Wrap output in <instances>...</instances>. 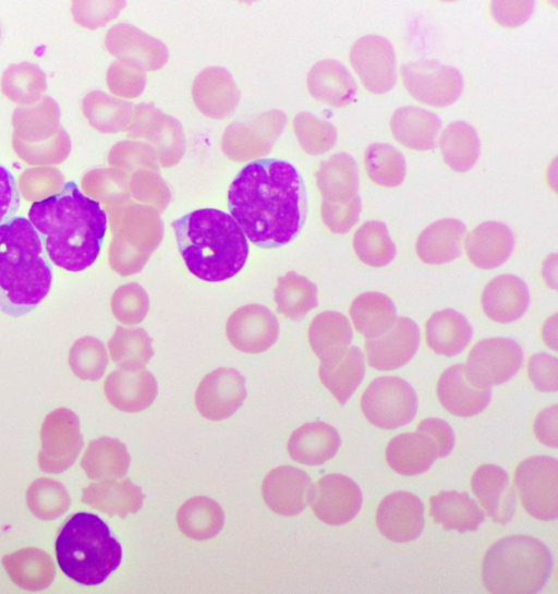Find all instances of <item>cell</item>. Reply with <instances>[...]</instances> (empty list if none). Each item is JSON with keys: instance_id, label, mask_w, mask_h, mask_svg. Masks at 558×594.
<instances>
[{"instance_id": "obj_27", "label": "cell", "mask_w": 558, "mask_h": 594, "mask_svg": "<svg viewBox=\"0 0 558 594\" xmlns=\"http://www.w3.org/2000/svg\"><path fill=\"white\" fill-rule=\"evenodd\" d=\"M307 338L320 364L329 365L336 363L347 352L353 331L349 319L343 314L325 311L312 319Z\"/></svg>"}, {"instance_id": "obj_48", "label": "cell", "mask_w": 558, "mask_h": 594, "mask_svg": "<svg viewBox=\"0 0 558 594\" xmlns=\"http://www.w3.org/2000/svg\"><path fill=\"white\" fill-rule=\"evenodd\" d=\"M527 375L534 387L543 392L558 389V361L545 352L535 353L529 359Z\"/></svg>"}, {"instance_id": "obj_42", "label": "cell", "mask_w": 558, "mask_h": 594, "mask_svg": "<svg viewBox=\"0 0 558 594\" xmlns=\"http://www.w3.org/2000/svg\"><path fill=\"white\" fill-rule=\"evenodd\" d=\"M352 245L360 260L372 267L388 265L397 253L387 226L377 220L360 226L353 235Z\"/></svg>"}, {"instance_id": "obj_1", "label": "cell", "mask_w": 558, "mask_h": 594, "mask_svg": "<svg viewBox=\"0 0 558 594\" xmlns=\"http://www.w3.org/2000/svg\"><path fill=\"white\" fill-rule=\"evenodd\" d=\"M228 206L246 239L260 247H279L291 242L304 225L305 184L290 162L257 159L231 182Z\"/></svg>"}, {"instance_id": "obj_33", "label": "cell", "mask_w": 558, "mask_h": 594, "mask_svg": "<svg viewBox=\"0 0 558 594\" xmlns=\"http://www.w3.org/2000/svg\"><path fill=\"white\" fill-rule=\"evenodd\" d=\"M429 516L445 530L460 533L477 530L485 517L473 498L458 490H444L432 496Z\"/></svg>"}, {"instance_id": "obj_49", "label": "cell", "mask_w": 558, "mask_h": 594, "mask_svg": "<svg viewBox=\"0 0 558 594\" xmlns=\"http://www.w3.org/2000/svg\"><path fill=\"white\" fill-rule=\"evenodd\" d=\"M134 197L141 202L165 209L170 201V192L161 179L156 174L140 172L132 182Z\"/></svg>"}, {"instance_id": "obj_54", "label": "cell", "mask_w": 558, "mask_h": 594, "mask_svg": "<svg viewBox=\"0 0 558 594\" xmlns=\"http://www.w3.org/2000/svg\"><path fill=\"white\" fill-rule=\"evenodd\" d=\"M416 428L426 432L436 441L438 458H444L451 452L454 446V435L446 421L436 417L425 419Z\"/></svg>"}, {"instance_id": "obj_5", "label": "cell", "mask_w": 558, "mask_h": 594, "mask_svg": "<svg viewBox=\"0 0 558 594\" xmlns=\"http://www.w3.org/2000/svg\"><path fill=\"white\" fill-rule=\"evenodd\" d=\"M57 560L65 575L83 585L102 583L121 563L122 548L97 516L78 512L61 529Z\"/></svg>"}, {"instance_id": "obj_7", "label": "cell", "mask_w": 558, "mask_h": 594, "mask_svg": "<svg viewBox=\"0 0 558 594\" xmlns=\"http://www.w3.org/2000/svg\"><path fill=\"white\" fill-rule=\"evenodd\" d=\"M361 409L366 420L384 429L409 424L417 411L413 387L397 376L374 379L361 397Z\"/></svg>"}, {"instance_id": "obj_50", "label": "cell", "mask_w": 558, "mask_h": 594, "mask_svg": "<svg viewBox=\"0 0 558 594\" xmlns=\"http://www.w3.org/2000/svg\"><path fill=\"white\" fill-rule=\"evenodd\" d=\"M533 7L534 3L531 1H493L490 14L499 25L515 27L530 17Z\"/></svg>"}, {"instance_id": "obj_34", "label": "cell", "mask_w": 558, "mask_h": 594, "mask_svg": "<svg viewBox=\"0 0 558 594\" xmlns=\"http://www.w3.org/2000/svg\"><path fill=\"white\" fill-rule=\"evenodd\" d=\"M472 334L468 319L452 308L435 312L425 323L426 343L439 355L459 354L470 342Z\"/></svg>"}, {"instance_id": "obj_38", "label": "cell", "mask_w": 558, "mask_h": 594, "mask_svg": "<svg viewBox=\"0 0 558 594\" xmlns=\"http://www.w3.org/2000/svg\"><path fill=\"white\" fill-rule=\"evenodd\" d=\"M225 514L220 505L205 496L184 501L177 512V524L187 537L204 541L215 537L222 529Z\"/></svg>"}, {"instance_id": "obj_52", "label": "cell", "mask_w": 558, "mask_h": 594, "mask_svg": "<svg viewBox=\"0 0 558 594\" xmlns=\"http://www.w3.org/2000/svg\"><path fill=\"white\" fill-rule=\"evenodd\" d=\"M20 207V195L12 172L0 165V226L14 217Z\"/></svg>"}, {"instance_id": "obj_53", "label": "cell", "mask_w": 558, "mask_h": 594, "mask_svg": "<svg viewBox=\"0 0 558 594\" xmlns=\"http://www.w3.org/2000/svg\"><path fill=\"white\" fill-rule=\"evenodd\" d=\"M536 439L550 448L558 446V408L557 404L543 409L533 424Z\"/></svg>"}, {"instance_id": "obj_56", "label": "cell", "mask_w": 558, "mask_h": 594, "mask_svg": "<svg viewBox=\"0 0 558 594\" xmlns=\"http://www.w3.org/2000/svg\"><path fill=\"white\" fill-rule=\"evenodd\" d=\"M543 277L546 283L556 290L557 288V255L554 253L549 255L543 263L542 268Z\"/></svg>"}, {"instance_id": "obj_43", "label": "cell", "mask_w": 558, "mask_h": 594, "mask_svg": "<svg viewBox=\"0 0 558 594\" xmlns=\"http://www.w3.org/2000/svg\"><path fill=\"white\" fill-rule=\"evenodd\" d=\"M364 167L369 179L381 186H398L405 178L407 166L402 154L386 143H374L366 147Z\"/></svg>"}, {"instance_id": "obj_22", "label": "cell", "mask_w": 558, "mask_h": 594, "mask_svg": "<svg viewBox=\"0 0 558 594\" xmlns=\"http://www.w3.org/2000/svg\"><path fill=\"white\" fill-rule=\"evenodd\" d=\"M157 391L155 376L144 367L117 369L105 383L109 402L128 413L147 409L154 402Z\"/></svg>"}, {"instance_id": "obj_51", "label": "cell", "mask_w": 558, "mask_h": 594, "mask_svg": "<svg viewBox=\"0 0 558 594\" xmlns=\"http://www.w3.org/2000/svg\"><path fill=\"white\" fill-rule=\"evenodd\" d=\"M107 365V355L99 343H94L86 351L80 353L74 360L76 373L86 379L99 378Z\"/></svg>"}, {"instance_id": "obj_36", "label": "cell", "mask_w": 558, "mask_h": 594, "mask_svg": "<svg viewBox=\"0 0 558 594\" xmlns=\"http://www.w3.org/2000/svg\"><path fill=\"white\" fill-rule=\"evenodd\" d=\"M131 458L123 443L100 437L92 440L81 460L85 474L96 481L121 478L130 466Z\"/></svg>"}, {"instance_id": "obj_55", "label": "cell", "mask_w": 558, "mask_h": 594, "mask_svg": "<svg viewBox=\"0 0 558 594\" xmlns=\"http://www.w3.org/2000/svg\"><path fill=\"white\" fill-rule=\"evenodd\" d=\"M557 313H554L542 326L543 340L554 351H557Z\"/></svg>"}, {"instance_id": "obj_17", "label": "cell", "mask_w": 558, "mask_h": 594, "mask_svg": "<svg viewBox=\"0 0 558 594\" xmlns=\"http://www.w3.org/2000/svg\"><path fill=\"white\" fill-rule=\"evenodd\" d=\"M376 524L381 535L391 542L414 541L424 530V505L410 492H393L378 505Z\"/></svg>"}, {"instance_id": "obj_21", "label": "cell", "mask_w": 558, "mask_h": 594, "mask_svg": "<svg viewBox=\"0 0 558 594\" xmlns=\"http://www.w3.org/2000/svg\"><path fill=\"white\" fill-rule=\"evenodd\" d=\"M316 184L323 198L320 208L348 206L361 199L357 166L347 153L336 154L322 162Z\"/></svg>"}, {"instance_id": "obj_3", "label": "cell", "mask_w": 558, "mask_h": 594, "mask_svg": "<svg viewBox=\"0 0 558 594\" xmlns=\"http://www.w3.org/2000/svg\"><path fill=\"white\" fill-rule=\"evenodd\" d=\"M172 228L182 258L195 277L220 282L243 268L250 251L247 239L228 213L197 209L174 220Z\"/></svg>"}, {"instance_id": "obj_24", "label": "cell", "mask_w": 558, "mask_h": 594, "mask_svg": "<svg viewBox=\"0 0 558 594\" xmlns=\"http://www.w3.org/2000/svg\"><path fill=\"white\" fill-rule=\"evenodd\" d=\"M530 303L525 282L511 274L492 279L483 289L481 304L485 315L494 322L507 324L520 318Z\"/></svg>"}, {"instance_id": "obj_11", "label": "cell", "mask_w": 558, "mask_h": 594, "mask_svg": "<svg viewBox=\"0 0 558 594\" xmlns=\"http://www.w3.org/2000/svg\"><path fill=\"white\" fill-rule=\"evenodd\" d=\"M39 468L47 473H61L76 460L83 447L77 417L66 410L52 412L41 427Z\"/></svg>"}, {"instance_id": "obj_4", "label": "cell", "mask_w": 558, "mask_h": 594, "mask_svg": "<svg viewBox=\"0 0 558 594\" xmlns=\"http://www.w3.org/2000/svg\"><path fill=\"white\" fill-rule=\"evenodd\" d=\"M52 266L28 219L0 226V311L19 317L36 308L52 283Z\"/></svg>"}, {"instance_id": "obj_37", "label": "cell", "mask_w": 558, "mask_h": 594, "mask_svg": "<svg viewBox=\"0 0 558 594\" xmlns=\"http://www.w3.org/2000/svg\"><path fill=\"white\" fill-rule=\"evenodd\" d=\"M350 317L354 328L367 339L387 332L397 319L392 300L380 292H364L357 295L350 306Z\"/></svg>"}, {"instance_id": "obj_31", "label": "cell", "mask_w": 558, "mask_h": 594, "mask_svg": "<svg viewBox=\"0 0 558 594\" xmlns=\"http://www.w3.org/2000/svg\"><path fill=\"white\" fill-rule=\"evenodd\" d=\"M307 87L311 95L329 106L350 105L356 95V83L350 71L337 60H323L308 73Z\"/></svg>"}, {"instance_id": "obj_18", "label": "cell", "mask_w": 558, "mask_h": 594, "mask_svg": "<svg viewBox=\"0 0 558 594\" xmlns=\"http://www.w3.org/2000/svg\"><path fill=\"white\" fill-rule=\"evenodd\" d=\"M420 329L409 317H397L384 335L364 343L369 366L378 371H392L405 365L416 353Z\"/></svg>"}, {"instance_id": "obj_12", "label": "cell", "mask_w": 558, "mask_h": 594, "mask_svg": "<svg viewBox=\"0 0 558 594\" xmlns=\"http://www.w3.org/2000/svg\"><path fill=\"white\" fill-rule=\"evenodd\" d=\"M350 62L363 86L372 94L389 92L397 82V60L390 41L378 35H366L354 41Z\"/></svg>"}, {"instance_id": "obj_28", "label": "cell", "mask_w": 558, "mask_h": 594, "mask_svg": "<svg viewBox=\"0 0 558 594\" xmlns=\"http://www.w3.org/2000/svg\"><path fill=\"white\" fill-rule=\"evenodd\" d=\"M341 444L335 427L325 422L305 423L288 440L290 457L305 465H320L337 453Z\"/></svg>"}, {"instance_id": "obj_20", "label": "cell", "mask_w": 558, "mask_h": 594, "mask_svg": "<svg viewBox=\"0 0 558 594\" xmlns=\"http://www.w3.org/2000/svg\"><path fill=\"white\" fill-rule=\"evenodd\" d=\"M440 404L452 415L470 417L481 413L489 403L492 389L480 387L468 375L465 364L445 369L436 385Z\"/></svg>"}, {"instance_id": "obj_35", "label": "cell", "mask_w": 558, "mask_h": 594, "mask_svg": "<svg viewBox=\"0 0 558 594\" xmlns=\"http://www.w3.org/2000/svg\"><path fill=\"white\" fill-rule=\"evenodd\" d=\"M2 566L14 583L27 591L48 587L56 575L50 556L35 547L22 548L5 555L2 558Z\"/></svg>"}, {"instance_id": "obj_46", "label": "cell", "mask_w": 558, "mask_h": 594, "mask_svg": "<svg viewBox=\"0 0 558 594\" xmlns=\"http://www.w3.org/2000/svg\"><path fill=\"white\" fill-rule=\"evenodd\" d=\"M295 130L300 144L310 154H323L329 150L337 141L335 126L313 114H300L295 119Z\"/></svg>"}, {"instance_id": "obj_23", "label": "cell", "mask_w": 558, "mask_h": 594, "mask_svg": "<svg viewBox=\"0 0 558 594\" xmlns=\"http://www.w3.org/2000/svg\"><path fill=\"white\" fill-rule=\"evenodd\" d=\"M471 488L493 521L506 524L514 513L515 496L507 472L496 464H482L473 473Z\"/></svg>"}, {"instance_id": "obj_14", "label": "cell", "mask_w": 558, "mask_h": 594, "mask_svg": "<svg viewBox=\"0 0 558 594\" xmlns=\"http://www.w3.org/2000/svg\"><path fill=\"white\" fill-rule=\"evenodd\" d=\"M162 222L151 207L135 205L128 215L122 258L117 269L122 275H132L143 269L162 239Z\"/></svg>"}, {"instance_id": "obj_30", "label": "cell", "mask_w": 558, "mask_h": 594, "mask_svg": "<svg viewBox=\"0 0 558 594\" xmlns=\"http://www.w3.org/2000/svg\"><path fill=\"white\" fill-rule=\"evenodd\" d=\"M465 225L453 218L439 219L428 225L417 237L415 252L428 265H441L460 255Z\"/></svg>"}, {"instance_id": "obj_2", "label": "cell", "mask_w": 558, "mask_h": 594, "mask_svg": "<svg viewBox=\"0 0 558 594\" xmlns=\"http://www.w3.org/2000/svg\"><path fill=\"white\" fill-rule=\"evenodd\" d=\"M40 237L49 260L71 272L97 259L107 231L99 203L85 196L74 181L47 198L34 202L27 218Z\"/></svg>"}, {"instance_id": "obj_15", "label": "cell", "mask_w": 558, "mask_h": 594, "mask_svg": "<svg viewBox=\"0 0 558 594\" xmlns=\"http://www.w3.org/2000/svg\"><path fill=\"white\" fill-rule=\"evenodd\" d=\"M245 398L244 376L234 368L219 367L201 380L194 400L202 416L221 421L231 416Z\"/></svg>"}, {"instance_id": "obj_26", "label": "cell", "mask_w": 558, "mask_h": 594, "mask_svg": "<svg viewBox=\"0 0 558 594\" xmlns=\"http://www.w3.org/2000/svg\"><path fill=\"white\" fill-rule=\"evenodd\" d=\"M513 246L512 231L497 221L478 225L464 242L468 259L481 269H493L502 265L512 253Z\"/></svg>"}, {"instance_id": "obj_39", "label": "cell", "mask_w": 558, "mask_h": 594, "mask_svg": "<svg viewBox=\"0 0 558 594\" xmlns=\"http://www.w3.org/2000/svg\"><path fill=\"white\" fill-rule=\"evenodd\" d=\"M365 374L363 352L350 347L333 364L319 365L318 375L323 385L340 404H344L361 384Z\"/></svg>"}, {"instance_id": "obj_13", "label": "cell", "mask_w": 558, "mask_h": 594, "mask_svg": "<svg viewBox=\"0 0 558 594\" xmlns=\"http://www.w3.org/2000/svg\"><path fill=\"white\" fill-rule=\"evenodd\" d=\"M308 504L320 521L329 525H342L359 513L362 492L349 476L330 473L312 485Z\"/></svg>"}, {"instance_id": "obj_32", "label": "cell", "mask_w": 558, "mask_h": 594, "mask_svg": "<svg viewBox=\"0 0 558 594\" xmlns=\"http://www.w3.org/2000/svg\"><path fill=\"white\" fill-rule=\"evenodd\" d=\"M142 489L129 478L92 483L82 490L84 504L109 516L126 517L143 505Z\"/></svg>"}, {"instance_id": "obj_10", "label": "cell", "mask_w": 558, "mask_h": 594, "mask_svg": "<svg viewBox=\"0 0 558 594\" xmlns=\"http://www.w3.org/2000/svg\"><path fill=\"white\" fill-rule=\"evenodd\" d=\"M522 362V349L514 340L502 337L487 338L472 347L465 368L474 384L490 388L513 377Z\"/></svg>"}, {"instance_id": "obj_25", "label": "cell", "mask_w": 558, "mask_h": 594, "mask_svg": "<svg viewBox=\"0 0 558 594\" xmlns=\"http://www.w3.org/2000/svg\"><path fill=\"white\" fill-rule=\"evenodd\" d=\"M388 465L401 475L426 472L438 458L436 441L426 432L416 428L392 437L386 447Z\"/></svg>"}, {"instance_id": "obj_16", "label": "cell", "mask_w": 558, "mask_h": 594, "mask_svg": "<svg viewBox=\"0 0 558 594\" xmlns=\"http://www.w3.org/2000/svg\"><path fill=\"white\" fill-rule=\"evenodd\" d=\"M279 324L276 316L258 304L243 305L229 316L226 335L230 344L244 353H262L277 340Z\"/></svg>"}, {"instance_id": "obj_19", "label": "cell", "mask_w": 558, "mask_h": 594, "mask_svg": "<svg viewBox=\"0 0 558 594\" xmlns=\"http://www.w3.org/2000/svg\"><path fill=\"white\" fill-rule=\"evenodd\" d=\"M311 487L307 473L291 465H281L265 476L262 495L270 510L292 517L303 511L308 504Z\"/></svg>"}, {"instance_id": "obj_47", "label": "cell", "mask_w": 558, "mask_h": 594, "mask_svg": "<svg viewBox=\"0 0 558 594\" xmlns=\"http://www.w3.org/2000/svg\"><path fill=\"white\" fill-rule=\"evenodd\" d=\"M112 307L116 316L124 324H140L147 315L149 299L137 283L119 288L113 296Z\"/></svg>"}, {"instance_id": "obj_8", "label": "cell", "mask_w": 558, "mask_h": 594, "mask_svg": "<svg viewBox=\"0 0 558 594\" xmlns=\"http://www.w3.org/2000/svg\"><path fill=\"white\" fill-rule=\"evenodd\" d=\"M514 485L521 505L533 518L555 520L558 516V461L547 456H532L519 463Z\"/></svg>"}, {"instance_id": "obj_44", "label": "cell", "mask_w": 558, "mask_h": 594, "mask_svg": "<svg viewBox=\"0 0 558 594\" xmlns=\"http://www.w3.org/2000/svg\"><path fill=\"white\" fill-rule=\"evenodd\" d=\"M70 502L65 487L51 478H37L26 490V504L32 513L40 520L59 518L69 509Z\"/></svg>"}, {"instance_id": "obj_6", "label": "cell", "mask_w": 558, "mask_h": 594, "mask_svg": "<svg viewBox=\"0 0 558 594\" xmlns=\"http://www.w3.org/2000/svg\"><path fill=\"white\" fill-rule=\"evenodd\" d=\"M553 570L548 547L530 535H509L495 542L482 566L485 589L496 594H533L543 589Z\"/></svg>"}, {"instance_id": "obj_40", "label": "cell", "mask_w": 558, "mask_h": 594, "mask_svg": "<svg viewBox=\"0 0 558 594\" xmlns=\"http://www.w3.org/2000/svg\"><path fill=\"white\" fill-rule=\"evenodd\" d=\"M444 161L457 172L473 168L480 156L481 143L475 129L463 121L449 123L439 136Z\"/></svg>"}, {"instance_id": "obj_41", "label": "cell", "mask_w": 558, "mask_h": 594, "mask_svg": "<svg viewBox=\"0 0 558 594\" xmlns=\"http://www.w3.org/2000/svg\"><path fill=\"white\" fill-rule=\"evenodd\" d=\"M274 302L279 314L292 320L302 319L318 303L317 287L306 277L289 271L278 277Z\"/></svg>"}, {"instance_id": "obj_45", "label": "cell", "mask_w": 558, "mask_h": 594, "mask_svg": "<svg viewBox=\"0 0 558 594\" xmlns=\"http://www.w3.org/2000/svg\"><path fill=\"white\" fill-rule=\"evenodd\" d=\"M151 341L143 328H118L110 341L112 360L125 368L144 367L154 355Z\"/></svg>"}, {"instance_id": "obj_9", "label": "cell", "mask_w": 558, "mask_h": 594, "mask_svg": "<svg viewBox=\"0 0 558 594\" xmlns=\"http://www.w3.org/2000/svg\"><path fill=\"white\" fill-rule=\"evenodd\" d=\"M401 76L404 88L415 100L436 108L453 104L463 88L461 73L436 60L421 59L404 63Z\"/></svg>"}, {"instance_id": "obj_29", "label": "cell", "mask_w": 558, "mask_h": 594, "mask_svg": "<svg viewBox=\"0 0 558 594\" xmlns=\"http://www.w3.org/2000/svg\"><path fill=\"white\" fill-rule=\"evenodd\" d=\"M389 126L401 145L414 150H430L436 146L441 121L426 109L404 106L392 112Z\"/></svg>"}]
</instances>
